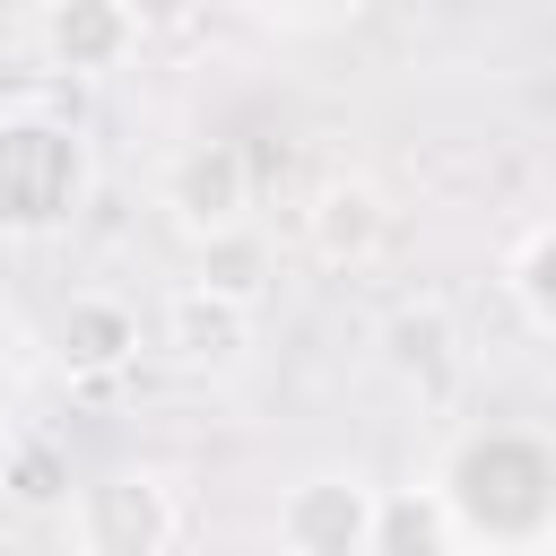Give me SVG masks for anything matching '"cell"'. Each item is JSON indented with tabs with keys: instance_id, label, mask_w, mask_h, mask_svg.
I'll return each instance as SVG.
<instances>
[{
	"instance_id": "obj_3",
	"label": "cell",
	"mask_w": 556,
	"mask_h": 556,
	"mask_svg": "<svg viewBox=\"0 0 556 556\" xmlns=\"http://www.w3.org/2000/svg\"><path fill=\"white\" fill-rule=\"evenodd\" d=\"M174 486L156 469H104L70 495V539L78 556H165L174 547Z\"/></svg>"
},
{
	"instance_id": "obj_12",
	"label": "cell",
	"mask_w": 556,
	"mask_h": 556,
	"mask_svg": "<svg viewBox=\"0 0 556 556\" xmlns=\"http://www.w3.org/2000/svg\"><path fill=\"white\" fill-rule=\"evenodd\" d=\"M513 287H521V304H530V321H539V330H556V235H539V243L521 252V269H513Z\"/></svg>"
},
{
	"instance_id": "obj_8",
	"label": "cell",
	"mask_w": 556,
	"mask_h": 556,
	"mask_svg": "<svg viewBox=\"0 0 556 556\" xmlns=\"http://www.w3.org/2000/svg\"><path fill=\"white\" fill-rule=\"evenodd\" d=\"M35 43H43V61H52V70H70V78H104V70H122V61H130L139 26H130V9H122V0H52V9H43V26H35Z\"/></svg>"
},
{
	"instance_id": "obj_2",
	"label": "cell",
	"mask_w": 556,
	"mask_h": 556,
	"mask_svg": "<svg viewBox=\"0 0 556 556\" xmlns=\"http://www.w3.org/2000/svg\"><path fill=\"white\" fill-rule=\"evenodd\" d=\"M87 191V148L43 113H0V235H52Z\"/></svg>"
},
{
	"instance_id": "obj_6",
	"label": "cell",
	"mask_w": 556,
	"mask_h": 556,
	"mask_svg": "<svg viewBox=\"0 0 556 556\" xmlns=\"http://www.w3.org/2000/svg\"><path fill=\"white\" fill-rule=\"evenodd\" d=\"M165 208H174L191 235H226V226H243V208H252V174H243V156H235L226 139L182 148L174 174H165Z\"/></svg>"
},
{
	"instance_id": "obj_10",
	"label": "cell",
	"mask_w": 556,
	"mask_h": 556,
	"mask_svg": "<svg viewBox=\"0 0 556 556\" xmlns=\"http://www.w3.org/2000/svg\"><path fill=\"white\" fill-rule=\"evenodd\" d=\"M452 495H434V486H417V495H382V513H374V556H443L452 547Z\"/></svg>"
},
{
	"instance_id": "obj_7",
	"label": "cell",
	"mask_w": 556,
	"mask_h": 556,
	"mask_svg": "<svg viewBox=\"0 0 556 556\" xmlns=\"http://www.w3.org/2000/svg\"><path fill=\"white\" fill-rule=\"evenodd\" d=\"M304 243H313V261H330V269H365V261L391 243V208H382V191H374L365 174L321 182L313 208H304Z\"/></svg>"
},
{
	"instance_id": "obj_5",
	"label": "cell",
	"mask_w": 556,
	"mask_h": 556,
	"mask_svg": "<svg viewBox=\"0 0 556 556\" xmlns=\"http://www.w3.org/2000/svg\"><path fill=\"white\" fill-rule=\"evenodd\" d=\"M165 356L191 374H235L252 356V295H226L208 278L165 295Z\"/></svg>"
},
{
	"instance_id": "obj_13",
	"label": "cell",
	"mask_w": 556,
	"mask_h": 556,
	"mask_svg": "<svg viewBox=\"0 0 556 556\" xmlns=\"http://www.w3.org/2000/svg\"><path fill=\"white\" fill-rule=\"evenodd\" d=\"M200 243H208V269H200L208 287H226V295H252V287H261V278H252V243H235V226H226V235H200Z\"/></svg>"
},
{
	"instance_id": "obj_1",
	"label": "cell",
	"mask_w": 556,
	"mask_h": 556,
	"mask_svg": "<svg viewBox=\"0 0 556 556\" xmlns=\"http://www.w3.org/2000/svg\"><path fill=\"white\" fill-rule=\"evenodd\" d=\"M452 521L486 547H530L556 530V452L530 443V434H486L452 460Z\"/></svg>"
},
{
	"instance_id": "obj_14",
	"label": "cell",
	"mask_w": 556,
	"mask_h": 556,
	"mask_svg": "<svg viewBox=\"0 0 556 556\" xmlns=\"http://www.w3.org/2000/svg\"><path fill=\"white\" fill-rule=\"evenodd\" d=\"M122 9H130L139 35H182V26L200 17V0H122Z\"/></svg>"
},
{
	"instance_id": "obj_9",
	"label": "cell",
	"mask_w": 556,
	"mask_h": 556,
	"mask_svg": "<svg viewBox=\"0 0 556 556\" xmlns=\"http://www.w3.org/2000/svg\"><path fill=\"white\" fill-rule=\"evenodd\" d=\"M130 348H139V321H130L113 295H70V313H61V356H70L78 374L122 365Z\"/></svg>"
},
{
	"instance_id": "obj_15",
	"label": "cell",
	"mask_w": 556,
	"mask_h": 556,
	"mask_svg": "<svg viewBox=\"0 0 556 556\" xmlns=\"http://www.w3.org/2000/svg\"><path fill=\"white\" fill-rule=\"evenodd\" d=\"M443 556H513V547H486V539H452Z\"/></svg>"
},
{
	"instance_id": "obj_11",
	"label": "cell",
	"mask_w": 556,
	"mask_h": 556,
	"mask_svg": "<svg viewBox=\"0 0 556 556\" xmlns=\"http://www.w3.org/2000/svg\"><path fill=\"white\" fill-rule=\"evenodd\" d=\"M391 374L400 382H443L452 374V313L443 304H417L391 321Z\"/></svg>"
},
{
	"instance_id": "obj_4",
	"label": "cell",
	"mask_w": 556,
	"mask_h": 556,
	"mask_svg": "<svg viewBox=\"0 0 556 556\" xmlns=\"http://www.w3.org/2000/svg\"><path fill=\"white\" fill-rule=\"evenodd\" d=\"M382 486L365 469H313L278 495V547L287 556H374Z\"/></svg>"
}]
</instances>
